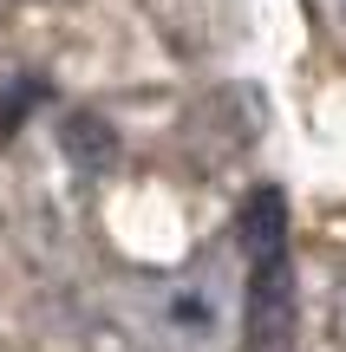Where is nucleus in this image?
Returning a JSON list of instances; mask_svg holds the SVG:
<instances>
[{"label":"nucleus","instance_id":"20e7f679","mask_svg":"<svg viewBox=\"0 0 346 352\" xmlns=\"http://www.w3.org/2000/svg\"><path fill=\"white\" fill-rule=\"evenodd\" d=\"M46 98H52V85H46L39 72L7 78V85H0V138H13V131H20V124H26V118H33Z\"/></svg>","mask_w":346,"mask_h":352},{"label":"nucleus","instance_id":"f03ea898","mask_svg":"<svg viewBox=\"0 0 346 352\" xmlns=\"http://www.w3.org/2000/svg\"><path fill=\"white\" fill-rule=\"evenodd\" d=\"M235 248L248 254V267L281 261V254H288V196L274 183L242 196V209H235Z\"/></svg>","mask_w":346,"mask_h":352},{"label":"nucleus","instance_id":"7ed1b4c3","mask_svg":"<svg viewBox=\"0 0 346 352\" xmlns=\"http://www.w3.org/2000/svg\"><path fill=\"white\" fill-rule=\"evenodd\" d=\"M59 157L78 176H111L118 157H125V144H118V131L105 124L98 111H65L59 118Z\"/></svg>","mask_w":346,"mask_h":352},{"label":"nucleus","instance_id":"f257e3e1","mask_svg":"<svg viewBox=\"0 0 346 352\" xmlns=\"http://www.w3.org/2000/svg\"><path fill=\"white\" fill-rule=\"evenodd\" d=\"M301 340V294H294V267L261 261L248 267V307H242V352H294Z\"/></svg>","mask_w":346,"mask_h":352}]
</instances>
